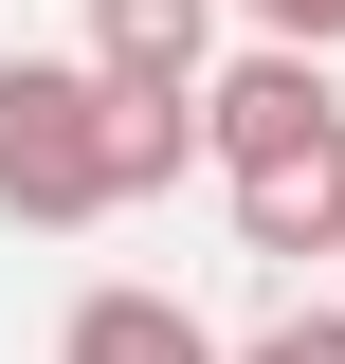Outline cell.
Wrapping results in <instances>:
<instances>
[{
    "label": "cell",
    "instance_id": "7a4b0ae2",
    "mask_svg": "<svg viewBox=\"0 0 345 364\" xmlns=\"http://www.w3.org/2000/svg\"><path fill=\"white\" fill-rule=\"evenodd\" d=\"M345 128V73H327V55H218V73H200V164L218 182H255V164H291V146H327Z\"/></svg>",
    "mask_w": 345,
    "mask_h": 364
},
{
    "label": "cell",
    "instance_id": "277c9868",
    "mask_svg": "<svg viewBox=\"0 0 345 364\" xmlns=\"http://www.w3.org/2000/svg\"><path fill=\"white\" fill-rule=\"evenodd\" d=\"M218 18H236V0H91V73H109V91H200L218 73Z\"/></svg>",
    "mask_w": 345,
    "mask_h": 364
},
{
    "label": "cell",
    "instance_id": "52a82bcc",
    "mask_svg": "<svg viewBox=\"0 0 345 364\" xmlns=\"http://www.w3.org/2000/svg\"><path fill=\"white\" fill-rule=\"evenodd\" d=\"M236 364H345V291H327V310H273V328H255Z\"/></svg>",
    "mask_w": 345,
    "mask_h": 364
},
{
    "label": "cell",
    "instance_id": "ba28073f",
    "mask_svg": "<svg viewBox=\"0 0 345 364\" xmlns=\"http://www.w3.org/2000/svg\"><path fill=\"white\" fill-rule=\"evenodd\" d=\"M236 18H255L273 55H345V0H236Z\"/></svg>",
    "mask_w": 345,
    "mask_h": 364
},
{
    "label": "cell",
    "instance_id": "6da1fadb",
    "mask_svg": "<svg viewBox=\"0 0 345 364\" xmlns=\"http://www.w3.org/2000/svg\"><path fill=\"white\" fill-rule=\"evenodd\" d=\"M0 219L18 237L109 219V73L91 55H0Z\"/></svg>",
    "mask_w": 345,
    "mask_h": 364
},
{
    "label": "cell",
    "instance_id": "5b68a950",
    "mask_svg": "<svg viewBox=\"0 0 345 364\" xmlns=\"http://www.w3.org/2000/svg\"><path fill=\"white\" fill-rule=\"evenodd\" d=\"M55 364H236L200 310H182L164 273H109V291H73V328H55Z\"/></svg>",
    "mask_w": 345,
    "mask_h": 364
},
{
    "label": "cell",
    "instance_id": "8992f818",
    "mask_svg": "<svg viewBox=\"0 0 345 364\" xmlns=\"http://www.w3.org/2000/svg\"><path fill=\"white\" fill-rule=\"evenodd\" d=\"M200 182V91H109V200H182Z\"/></svg>",
    "mask_w": 345,
    "mask_h": 364
},
{
    "label": "cell",
    "instance_id": "3957f363",
    "mask_svg": "<svg viewBox=\"0 0 345 364\" xmlns=\"http://www.w3.org/2000/svg\"><path fill=\"white\" fill-rule=\"evenodd\" d=\"M218 200H236V255H291V273L327 255L345 273V128L291 146V164H255V182H218Z\"/></svg>",
    "mask_w": 345,
    "mask_h": 364
}]
</instances>
